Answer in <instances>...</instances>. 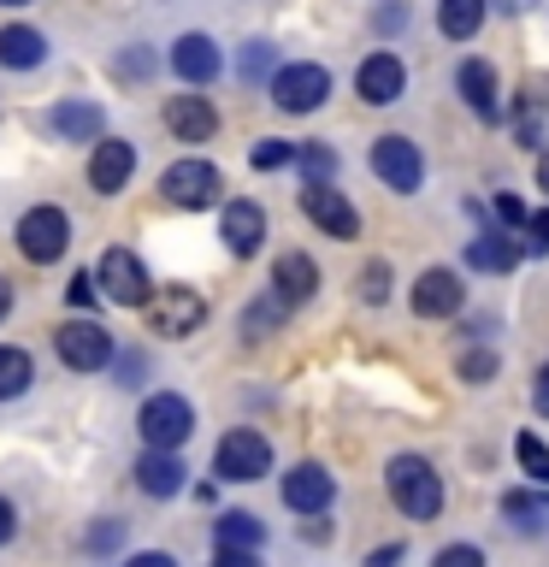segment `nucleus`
<instances>
[{"instance_id":"nucleus-19","label":"nucleus","mask_w":549,"mask_h":567,"mask_svg":"<svg viewBox=\"0 0 549 567\" xmlns=\"http://www.w3.org/2000/svg\"><path fill=\"white\" fill-rule=\"evenodd\" d=\"M166 131L177 142H213V131H219V113H213L207 95H172L166 101Z\"/></svg>"},{"instance_id":"nucleus-32","label":"nucleus","mask_w":549,"mask_h":567,"mask_svg":"<svg viewBox=\"0 0 549 567\" xmlns=\"http://www.w3.org/2000/svg\"><path fill=\"white\" fill-rule=\"evenodd\" d=\"M455 372H460L467 384H490L496 372H503V361H496V349H467V354L455 361Z\"/></svg>"},{"instance_id":"nucleus-17","label":"nucleus","mask_w":549,"mask_h":567,"mask_svg":"<svg viewBox=\"0 0 549 567\" xmlns=\"http://www.w3.org/2000/svg\"><path fill=\"white\" fill-rule=\"evenodd\" d=\"M219 65H225V60H219V42H213V35H201V30H189V35H177V42H172V71H177L184 83H195V89L219 78Z\"/></svg>"},{"instance_id":"nucleus-22","label":"nucleus","mask_w":549,"mask_h":567,"mask_svg":"<svg viewBox=\"0 0 549 567\" xmlns=\"http://www.w3.org/2000/svg\"><path fill=\"white\" fill-rule=\"evenodd\" d=\"M184 461H177V450H148L136 461V485L148 491V496H159V503H166V496H177L184 491Z\"/></svg>"},{"instance_id":"nucleus-44","label":"nucleus","mask_w":549,"mask_h":567,"mask_svg":"<svg viewBox=\"0 0 549 567\" xmlns=\"http://www.w3.org/2000/svg\"><path fill=\"white\" fill-rule=\"evenodd\" d=\"M531 402H538V414L549 420V361L538 367V379H531Z\"/></svg>"},{"instance_id":"nucleus-51","label":"nucleus","mask_w":549,"mask_h":567,"mask_svg":"<svg viewBox=\"0 0 549 567\" xmlns=\"http://www.w3.org/2000/svg\"><path fill=\"white\" fill-rule=\"evenodd\" d=\"M538 189H543V195H549V154H543V159H538Z\"/></svg>"},{"instance_id":"nucleus-18","label":"nucleus","mask_w":549,"mask_h":567,"mask_svg":"<svg viewBox=\"0 0 549 567\" xmlns=\"http://www.w3.org/2000/svg\"><path fill=\"white\" fill-rule=\"evenodd\" d=\"M455 89H460V101H467L485 124L503 118V95H496V65H490V60H460Z\"/></svg>"},{"instance_id":"nucleus-46","label":"nucleus","mask_w":549,"mask_h":567,"mask_svg":"<svg viewBox=\"0 0 549 567\" xmlns=\"http://www.w3.org/2000/svg\"><path fill=\"white\" fill-rule=\"evenodd\" d=\"M402 556H407L402 544H384V549H372V556H366V567H396Z\"/></svg>"},{"instance_id":"nucleus-2","label":"nucleus","mask_w":549,"mask_h":567,"mask_svg":"<svg viewBox=\"0 0 549 567\" xmlns=\"http://www.w3.org/2000/svg\"><path fill=\"white\" fill-rule=\"evenodd\" d=\"M136 432L148 450H184L189 432H195V408L177 396V390H154L148 402H142V414H136Z\"/></svg>"},{"instance_id":"nucleus-26","label":"nucleus","mask_w":549,"mask_h":567,"mask_svg":"<svg viewBox=\"0 0 549 567\" xmlns=\"http://www.w3.org/2000/svg\"><path fill=\"white\" fill-rule=\"evenodd\" d=\"M503 514L520 532H543L549 526V496H538V491H508L503 496Z\"/></svg>"},{"instance_id":"nucleus-25","label":"nucleus","mask_w":549,"mask_h":567,"mask_svg":"<svg viewBox=\"0 0 549 567\" xmlns=\"http://www.w3.org/2000/svg\"><path fill=\"white\" fill-rule=\"evenodd\" d=\"M485 7L490 0H437V30L449 35V42H473V35L485 30Z\"/></svg>"},{"instance_id":"nucleus-41","label":"nucleus","mask_w":549,"mask_h":567,"mask_svg":"<svg viewBox=\"0 0 549 567\" xmlns=\"http://www.w3.org/2000/svg\"><path fill=\"white\" fill-rule=\"evenodd\" d=\"M118 538H124V526H118V520H101L95 532H89V549H113Z\"/></svg>"},{"instance_id":"nucleus-31","label":"nucleus","mask_w":549,"mask_h":567,"mask_svg":"<svg viewBox=\"0 0 549 567\" xmlns=\"http://www.w3.org/2000/svg\"><path fill=\"white\" fill-rule=\"evenodd\" d=\"M237 71H242V83H272L278 71H272V42H248L237 53Z\"/></svg>"},{"instance_id":"nucleus-10","label":"nucleus","mask_w":549,"mask_h":567,"mask_svg":"<svg viewBox=\"0 0 549 567\" xmlns=\"http://www.w3.org/2000/svg\"><path fill=\"white\" fill-rule=\"evenodd\" d=\"M301 213L325 230V237H336V243H349V237H361V213H354V202L336 184H308L301 189Z\"/></svg>"},{"instance_id":"nucleus-36","label":"nucleus","mask_w":549,"mask_h":567,"mask_svg":"<svg viewBox=\"0 0 549 567\" xmlns=\"http://www.w3.org/2000/svg\"><path fill=\"white\" fill-rule=\"evenodd\" d=\"M432 567H490V561H485V549H473V544H449L432 556Z\"/></svg>"},{"instance_id":"nucleus-23","label":"nucleus","mask_w":549,"mask_h":567,"mask_svg":"<svg viewBox=\"0 0 549 567\" xmlns=\"http://www.w3.org/2000/svg\"><path fill=\"white\" fill-rule=\"evenodd\" d=\"M48 124H53L65 142H101V136H106V113H101L95 101H60V106L48 113Z\"/></svg>"},{"instance_id":"nucleus-35","label":"nucleus","mask_w":549,"mask_h":567,"mask_svg":"<svg viewBox=\"0 0 549 567\" xmlns=\"http://www.w3.org/2000/svg\"><path fill=\"white\" fill-rule=\"evenodd\" d=\"M296 148H301V142H278V136L255 142V172H278V166H296Z\"/></svg>"},{"instance_id":"nucleus-9","label":"nucleus","mask_w":549,"mask_h":567,"mask_svg":"<svg viewBox=\"0 0 549 567\" xmlns=\"http://www.w3.org/2000/svg\"><path fill=\"white\" fill-rule=\"evenodd\" d=\"M372 172H379L384 189L414 195V189L425 184V154H419L407 136H379V142H372Z\"/></svg>"},{"instance_id":"nucleus-16","label":"nucleus","mask_w":549,"mask_h":567,"mask_svg":"<svg viewBox=\"0 0 549 567\" xmlns=\"http://www.w3.org/2000/svg\"><path fill=\"white\" fill-rule=\"evenodd\" d=\"M219 237H225V248H230L237 260L260 255V243H266V207H260V202H225Z\"/></svg>"},{"instance_id":"nucleus-11","label":"nucleus","mask_w":549,"mask_h":567,"mask_svg":"<svg viewBox=\"0 0 549 567\" xmlns=\"http://www.w3.org/2000/svg\"><path fill=\"white\" fill-rule=\"evenodd\" d=\"M148 319H154V331H159V337H189V331H201L207 301L195 296V290H184V284H172V290H154Z\"/></svg>"},{"instance_id":"nucleus-30","label":"nucleus","mask_w":549,"mask_h":567,"mask_svg":"<svg viewBox=\"0 0 549 567\" xmlns=\"http://www.w3.org/2000/svg\"><path fill=\"white\" fill-rule=\"evenodd\" d=\"M296 166L308 172V184H331V172H336V148H325V142H301V148H296Z\"/></svg>"},{"instance_id":"nucleus-42","label":"nucleus","mask_w":549,"mask_h":567,"mask_svg":"<svg viewBox=\"0 0 549 567\" xmlns=\"http://www.w3.org/2000/svg\"><path fill=\"white\" fill-rule=\"evenodd\" d=\"M526 237H531V248L543 255V248H549V213H531V219H526Z\"/></svg>"},{"instance_id":"nucleus-40","label":"nucleus","mask_w":549,"mask_h":567,"mask_svg":"<svg viewBox=\"0 0 549 567\" xmlns=\"http://www.w3.org/2000/svg\"><path fill=\"white\" fill-rule=\"evenodd\" d=\"M496 219H503V225H520V230H526V219H531V213H526V202H514V195H496Z\"/></svg>"},{"instance_id":"nucleus-8","label":"nucleus","mask_w":549,"mask_h":567,"mask_svg":"<svg viewBox=\"0 0 549 567\" xmlns=\"http://www.w3.org/2000/svg\"><path fill=\"white\" fill-rule=\"evenodd\" d=\"M53 349H60V361L71 372H101L113 361V331H106L101 319H65V326L53 331Z\"/></svg>"},{"instance_id":"nucleus-3","label":"nucleus","mask_w":549,"mask_h":567,"mask_svg":"<svg viewBox=\"0 0 549 567\" xmlns=\"http://www.w3.org/2000/svg\"><path fill=\"white\" fill-rule=\"evenodd\" d=\"M213 473L230 478V485H255V478L272 473V443H266L255 425H237V432H225L219 450H213Z\"/></svg>"},{"instance_id":"nucleus-24","label":"nucleus","mask_w":549,"mask_h":567,"mask_svg":"<svg viewBox=\"0 0 549 567\" xmlns=\"http://www.w3.org/2000/svg\"><path fill=\"white\" fill-rule=\"evenodd\" d=\"M48 60V35L30 30V24H7L0 30V65L7 71H35Z\"/></svg>"},{"instance_id":"nucleus-37","label":"nucleus","mask_w":549,"mask_h":567,"mask_svg":"<svg viewBox=\"0 0 549 567\" xmlns=\"http://www.w3.org/2000/svg\"><path fill=\"white\" fill-rule=\"evenodd\" d=\"M213 567H260V556H255V549H242V544H219Z\"/></svg>"},{"instance_id":"nucleus-34","label":"nucleus","mask_w":549,"mask_h":567,"mask_svg":"<svg viewBox=\"0 0 549 567\" xmlns=\"http://www.w3.org/2000/svg\"><path fill=\"white\" fill-rule=\"evenodd\" d=\"M390 284H396V272H390V260H366L361 266V301H390Z\"/></svg>"},{"instance_id":"nucleus-45","label":"nucleus","mask_w":549,"mask_h":567,"mask_svg":"<svg viewBox=\"0 0 549 567\" xmlns=\"http://www.w3.org/2000/svg\"><path fill=\"white\" fill-rule=\"evenodd\" d=\"M118 384H142V354H118Z\"/></svg>"},{"instance_id":"nucleus-4","label":"nucleus","mask_w":549,"mask_h":567,"mask_svg":"<svg viewBox=\"0 0 549 567\" xmlns=\"http://www.w3.org/2000/svg\"><path fill=\"white\" fill-rule=\"evenodd\" d=\"M95 284H101L106 301H118V308H148L154 301V278L131 248H106L101 266H95Z\"/></svg>"},{"instance_id":"nucleus-28","label":"nucleus","mask_w":549,"mask_h":567,"mask_svg":"<svg viewBox=\"0 0 549 567\" xmlns=\"http://www.w3.org/2000/svg\"><path fill=\"white\" fill-rule=\"evenodd\" d=\"M213 532H219V544H242V549H260V544H266V526H260L248 508L219 514V520H213Z\"/></svg>"},{"instance_id":"nucleus-27","label":"nucleus","mask_w":549,"mask_h":567,"mask_svg":"<svg viewBox=\"0 0 549 567\" xmlns=\"http://www.w3.org/2000/svg\"><path fill=\"white\" fill-rule=\"evenodd\" d=\"M35 379V367H30V354L24 349H12V343H0V402H12V396H24Z\"/></svg>"},{"instance_id":"nucleus-12","label":"nucleus","mask_w":549,"mask_h":567,"mask_svg":"<svg viewBox=\"0 0 549 567\" xmlns=\"http://www.w3.org/2000/svg\"><path fill=\"white\" fill-rule=\"evenodd\" d=\"M283 508H296V514H325L331 508V496H336V478L319 467V461H296L290 473H283Z\"/></svg>"},{"instance_id":"nucleus-6","label":"nucleus","mask_w":549,"mask_h":567,"mask_svg":"<svg viewBox=\"0 0 549 567\" xmlns=\"http://www.w3.org/2000/svg\"><path fill=\"white\" fill-rule=\"evenodd\" d=\"M331 95V71L313 65V60H296V65H278L272 78V106L278 113H319Z\"/></svg>"},{"instance_id":"nucleus-33","label":"nucleus","mask_w":549,"mask_h":567,"mask_svg":"<svg viewBox=\"0 0 549 567\" xmlns=\"http://www.w3.org/2000/svg\"><path fill=\"white\" fill-rule=\"evenodd\" d=\"M514 455H520V467H526L531 478H543V485H549V450H543L538 432H520V437H514Z\"/></svg>"},{"instance_id":"nucleus-48","label":"nucleus","mask_w":549,"mask_h":567,"mask_svg":"<svg viewBox=\"0 0 549 567\" xmlns=\"http://www.w3.org/2000/svg\"><path fill=\"white\" fill-rule=\"evenodd\" d=\"M12 532H18V508L0 496V544H12Z\"/></svg>"},{"instance_id":"nucleus-7","label":"nucleus","mask_w":549,"mask_h":567,"mask_svg":"<svg viewBox=\"0 0 549 567\" xmlns=\"http://www.w3.org/2000/svg\"><path fill=\"white\" fill-rule=\"evenodd\" d=\"M71 248V219L60 207H30L24 219H18V255L24 260H35V266H53Z\"/></svg>"},{"instance_id":"nucleus-43","label":"nucleus","mask_w":549,"mask_h":567,"mask_svg":"<svg viewBox=\"0 0 549 567\" xmlns=\"http://www.w3.org/2000/svg\"><path fill=\"white\" fill-rule=\"evenodd\" d=\"M124 567H177V556H166V549H136Z\"/></svg>"},{"instance_id":"nucleus-14","label":"nucleus","mask_w":549,"mask_h":567,"mask_svg":"<svg viewBox=\"0 0 549 567\" xmlns=\"http://www.w3.org/2000/svg\"><path fill=\"white\" fill-rule=\"evenodd\" d=\"M407 301H414L419 319H449V313H460V301H467V284H460L449 266H425Z\"/></svg>"},{"instance_id":"nucleus-49","label":"nucleus","mask_w":549,"mask_h":567,"mask_svg":"<svg viewBox=\"0 0 549 567\" xmlns=\"http://www.w3.org/2000/svg\"><path fill=\"white\" fill-rule=\"evenodd\" d=\"M490 7H503V12H526V7H538V0H490Z\"/></svg>"},{"instance_id":"nucleus-52","label":"nucleus","mask_w":549,"mask_h":567,"mask_svg":"<svg viewBox=\"0 0 549 567\" xmlns=\"http://www.w3.org/2000/svg\"><path fill=\"white\" fill-rule=\"evenodd\" d=\"M0 7H30V0H0Z\"/></svg>"},{"instance_id":"nucleus-21","label":"nucleus","mask_w":549,"mask_h":567,"mask_svg":"<svg viewBox=\"0 0 549 567\" xmlns=\"http://www.w3.org/2000/svg\"><path fill=\"white\" fill-rule=\"evenodd\" d=\"M520 255H526V243L508 237V230H485V237L467 243V266H473V272H514Z\"/></svg>"},{"instance_id":"nucleus-50","label":"nucleus","mask_w":549,"mask_h":567,"mask_svg":"<svg viewBox=\"0 0 549 567\" xmlns=\"http://www.w3.org/2000/svg\"><path fill=\"white\" fill-rule=\"evenodd\" d=\"M7 313H12V284L0 278V319H7Z\"/></svg>"},{"instance_id":"nucleus-15","label":"nucleus","mask_w":549,"mask_h":567,"mask_svg":"<svg viewBox=\"0 0 549 567\" xmlns=\"http://www.w3.org/2000/svg\"><path fill=\"white\" fill-rule=\"evenodd\" d=\"M131 172H136V148H131V142L101 136L95 154H89V189H95V195H118L124 184H131Z\"/></svg>"},{"instance_id":"nucleus-13","label":"nucleus","mask_w":549,"mask_h":567,"mask_svg":"<svg viewBox=\"0 0 549 567\" xmlns=\"http://www.w3.org/2000/svg\"><path fill=\"white\" fill-rule=\"evenodd\" d=\"M402 89H407V65L396 60V53H366L361 71H354V95H361L366 106H390V101H402Z\"/></svg>"},{"instance_id":"nucleus-29","label":"nucleus","mask_w":549,"mask_h":567,"mask_svg":"<svg viewBox=\"0 0 549 567\" xmlns=\"http://www.w3.org/2000/svg\"><path fill=\"white\" fill-rule=\"evenodd\" d=\"M290 313V301H283L278 290L272 296H260L255 308H242V337H266V331H278V319Z\"/></svg>"},{"instance_id":"nucleus-47","label":"nucleus","mask_w":549,"mask_h":567,"mask_svg":"<svg viewBox=\"0 0 549 567\" xmlns=\"http://www.w3.org/2000/svg\"><path fill=\"white\" fill-rule=\"evenodd\" d=\"M379 30H402L407 24V7H379V18H372Z\"/></svg>"},{"instance_id":"nucleus-39","label":"nucleus","mask_w":549,"mask_h":567,"mask_svg":"<svg viewBox=\"0 0 549 567\" xmlns=\"http://www.w3.org/2000/svg\"><path fill=\"white\" fill-rule=\"evenodd\" d=\"M154 71V60L142 48H131V53H118V78H148Z\"/></svg>"},{"instance_id":"nucleus-20","label":"nucleus","mask_w":549,"mask_h":567,"mask_svg":"<svg viewBox=\"0 0 549 567\" xmlns=\"http://www.w3.org/2000/svg\"><path fill=\"white\" fill-rule=\"evenodd\" d=\"M272 290L290 301V308L313 301V290H319V266H313V255H301V248L278 255V260H272Z\"/></svg>"},{"instance_id":"nucleus-38","label":"nucleus","mask_w":549,"mask_h":567,"mask_svg":"<svg viewBox=\"0 0 549 567\" xmlns=\"http://www.w3.org/2000/svg\"><path fill=\"white\" fill-rule=\"evenodd\" d=\"M71 308H95V296H101V284L95 278H89V272H77V278H71Z\"/></svg>"},{"instance_id":"nucleus-1","label":"nucleus","mask_w":549,"mask_h":567,"mask_svg":"<svg viewBox=\"0 0 549 567\" xmlns=\"http://www.w3.org/2000/svg\"><path fill=\"white\" fill-rule=\"evenodd\" d=\"M390 496H396V508L407 514V520H437L443 514V478L425 455H390Z\"/></svg>"},{"instance_id":"nucleus-5","label":"nucleus","mask_w":549,"mask_h":567,"mask_svg":"<svg viewBox=\"0 0 549 567\" xmlns=\"http://www.w3.org/2000/svg\"><path fill=\"white\" fill-rule=\"evenodd\" d=\"M219 189H225V177H219V166H207V159H172V166L159 172V195H166L172 207H189V213L213 207Z\"/></svg>"}]
</instances>
